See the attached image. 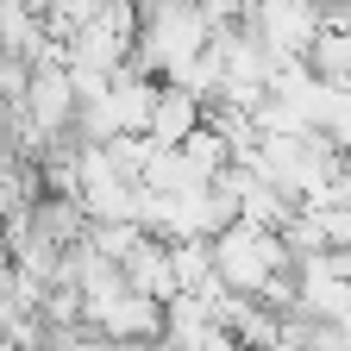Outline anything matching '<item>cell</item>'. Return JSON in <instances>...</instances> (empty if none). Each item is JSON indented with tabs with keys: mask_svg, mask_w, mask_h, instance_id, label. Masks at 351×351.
Returning a JSON list of instances; mask_svg holds the SVG:
<instances>
[{
	"mask_svg": "<svg viewBox=\"0 0 351 351\" xmlns=\"http://www.w3.org/2000/svg\"><path fill=\"white\" fill-rule=\"evenodd\" d=\"M207 44H213V25L189 0V7H169V13L138 19V32H132V69H145L157 82H176V75H189V63L207 51Z\"/></svg>",
	"mask_w": 351,
	"mask_h": 351,
	"instance_id": "cell-2",
	"label": "cell"
},
{
	"mask_svg": "<svg viewBox=\"0 0 351 351\" xmlns=\"http://www.w3.org/2000/svg\"><path fill=\"white\" fill-rule=\"evenodd\" d=\"M119 270H125V282L138 289V295H151V301H176V263H169V245H163V239L138 232V239H132V251L119 257Z\"/></svg>",
	"mask_w": 351,
	"mask_h": 351,
	"instance_id": "cell-4",
	"label": "cell"
},
{
	"mask_svg": "<svg viewBox=\"0 0 351 351\" xmlns=\"http://www.w3.org/2000/svg\"><path fill=\"white\" fill-rule=\"evenodd\" d=\"M213 251V282L232 295H257L270 307L295 301V251L282 245L276 226H251V219H232L226 232L207 239Z\"/></svg>",
	"mask_w": 351,
	"mask_h": 351,
	"instance_id": "cell-1",
	"label": "cell"
},
{
	"mask_svg": "<svg viewBox=\"0 0 351 351\" xmlns=\"http://www.w3.org/2000/svg\"><path fill=\"white\" fill-rule=\"evenodd\" d=\"M169 7H189V0H132V13L151 19V13H169Z\"/></svg>",
	"mask_w": 351,
	"mask_h": 351,
	"instance_id": "cell-5",
	"label": "cell"
},
{
	"mask_svg": "<svg viewBox=\"0 0 351 351\" xmlns=\"http://www.w3.org/2000/svg\"><path fill=\"white\" fill-rule=\"evenodd\" d=\"M201 119H207V101L195 95V88H182V82H157V101H151L145 138H157V145H182Z\"/></svg>",
	"mask_w": 351,
	"mask_h": 351,
	"instance_id": "cell-3",
	"label": "cell"
},
{
	"mask_svg": "<svg viewBox=\"0 0 351 351\" xmlns=\"http://www.w3.org/2000/svg\"><path fill=\"white\" fill-rule=\"evenodd\" d=\"M345 88H351V75H345Z\"/></svg>",
	"mask_w": 351,
	"mask_h": 351,
	"instance_id": "cell-6",
	"label": "cell"
}]
</instances>
